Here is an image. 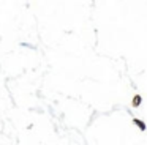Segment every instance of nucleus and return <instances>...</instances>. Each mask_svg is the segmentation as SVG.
I'll use <instances>...</instances> for the list:
<instances>
[{"instance_id":"f257e3e1","label":"nucleus","mask_w":147,"mask_h":145,"mask_svg":"<svg viewBox=\"0 0 147 145\" xmlns=\"http://www.w3.org/2000/svg\"><path fill=\"white\" fill-rule=\"evenodd\" d=\"M141 103H142V96H141V95H134L133 101H131V106H133V107H139Z\"/></svg>"},{"instance_id":"f03ea898","label":"nucleus","mask_w":147,"mask_h":145,"mask_svg":"<svg viewBox=\"0 0 147 145\" xmlns=\"http://www.w3.org/2000/svg\"><path fill=\"white\" fill-rule=\"evenodd\" d=\"M133 123L141 129V131H146V129H147V125L142 122V120H139V118H133Z\"/></svg>"}]
</instances>
